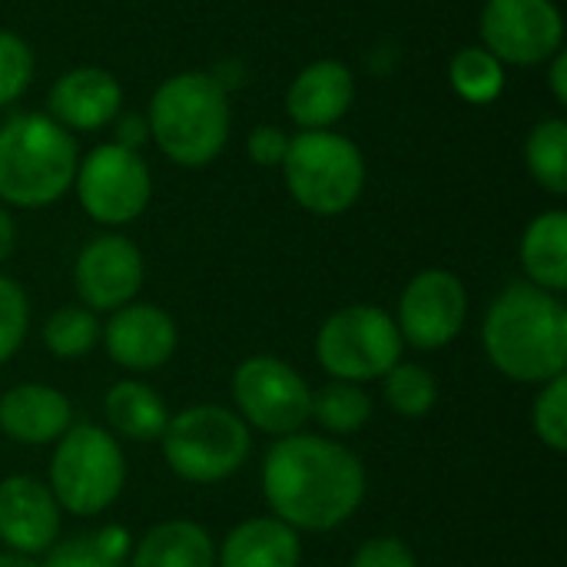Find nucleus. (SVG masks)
<instances>
[{
  "label": "nucleus",
  "mask_w": 567,
  "mask_h": 567,
  "mask_svg": "<svg viewBox=\"0 0 567 567\" xmlns=\"http://www.w3.org/2000/svg\"><path fill=\"white\" fill-rule=\"evenodd\" d=\"M262 495L296 532H332L365 498V468L355 452L322 435H286L262 462Z\"/></svg>",
  "instance_id": "f257e3e1"
},
{
  "label": "nucleus",
  "mask_w": 567,
  "mask_h": 567,
  "mask_svg": "<svg viewBox=\"0 0 567 567\" xmlns=\"http://www.w3.org/2000/svg\"><path fill=\"white\" fill-rule=\"evenodd\" d=\"M482 342L502 375L525 385H545L567 369L565 302L532 282H512L488 306Z\"/></svg>",
  "instance_id": "f03ea898"
},
{
  "label": "nucleus",
  "mask_w": 567,
  "mask_h": 567,
  "mask_svg": "<svg viewBox=\"0 0 567 567\" xmlns=\"http://www.w3.org/2000/svg\"><path fill=\"white\" fill-rule=\"evenodd\" d=\"M76 176V143L50 116L20 113L0 126V199L10 206H50Z\"/></svg>",
  "instance_id": "7ed1b4c3"
},
{
  "label": "nucleus",
  "mask_w": 567,
  "mask_h": 567,
  "mask_svg": "<svg viewBox=\"0 0 567 567\" xmlns=\"http://www.w3.org/2000/svg\"><path fill=\"white\" fill-rule=\"evenodd\" d=\"M150 133L179 166H206L229 136V103L209 73L169 76L150 103Z\"/></svg>",
  "instance_id": "20e7f679"
},
{
  "label": "nucleus",
  "mask_w": 567,
  "mask_h": 567,
  "mask_svg": "<svg viewBox=\"0 0 567 567\" xmlns=\"http://www.w3.org/2000/svg\"><path fill=\"white\" fill-rule=\"evenodd\" d=\"M166 465L193 485H216L233 478L249 452V425L223 405H189L166 422L159 435Z\"/></svg>",
  "instance_id": "39448f33"
},
{
  "label": "nucleus",
  "mask_w": 567,
  "mask_h": 567,
  "mask_svg": "<svg viewBox=\"0 0 567 567\" xmlns=\"http://www.w3.org/2000/svg\"><path fill=\"white\" fill-rule=\"evenodd\" d=\"M126 482V458L116 442L100 425H70L56 439L50 462V492L60 512L90 518L106 512Z\"/></svg>",
  "instance_id": "423d86ee"
},
{
  "label": "nucleus",
  "mask_w": 567,
  "mask_h": 567,
  "mask_svg": "<svg viewBox=\"0 0 567 567\" xmlns=\"http://www.w3.org/2000/svg\"><path fill=\"white\" fill-rule=\"evenodd\" d=\"M282 169L292 199L316 216L346 213L365 186L359 146L329 130H302L292 136Z\"/></svg>",
  "instance_id": "0eeeda50"
},
{
  "label": "nucleus",
  "mask_w": 567,
  "mask_h": 567,
  "mask_svg": "<svg viewBox=\"0 0 567 567\" xmlns=\"http://www.w3.org/2000/svg\"><path fill=\"white\" fill-rule=\"evenodd\" d=\"M402 336L395 319L379 306H346L332 312L316 336L319 365L339 382H372L402 362Z\"/></svg>",
  "instance_id": "6e6552de"
},
{
  "label": "nucleus",
  "mask_w": 567,
  "mask_h": 567,
  "mask_svg": "<svg viewBox=\"0 0 567 567\" xmlns=\"http://www.w3.org/2000/svg\"><path fill=\"white\" fill-rule=\"evenodd\" d=\"M233 402L239 419L266 435H296L309 422L312 389L276 355H252L233 375Z\"/></svg>",
  "instance_id": "1a4fd4ad"
},
{
  "label": "nucleus",
  "mask_w": 567,
  "mask_h": 567,
  "mask_svg": "<svg viewBox=\"0 0 567 567\" xmlns=\"http://www.w3.org/2000/svg\"><path fill=\"white\" fill-rule=\"evenodd\" d=\"M76 196L80 206L90 213V219L103 226H123L133 223L153 193L150 169L136 156V150L106 143L96 146L83 163H76Z\"/></svg>",
  "instance_id": "9d476101"
},
{
  "label": "nucleus",
  "mask_w": 567,
  "mask_h": 567,
  "mask_svg": "<svg viewBox=\"0 0 567 567\" xmlns=\"http://www.w3.org/2000/svg\"><path fill=\"white\" fill-rule=\"evenodd\" d=\"M468 319V292L462 279L449 269L419 272L399 299V336L402 342L435 352L445 349Z\"/></svg>",
  "instance_id": "9b49d317"
},
{
  "label": "nucleus",
  "mask_w": 567,
  "mask_h": 567,
  "mask_svg": "<svg viewBox=\"0 0 567 567\" xmlns=\"http://www.w3.org/2000/svg\"><path fill=\"white\" fill-rule=\"evenodd\" d=\"M561 13L551 0H488L482 13L485 50L505 63L532 66L561 50Z\"/></svg>",
  "instance_id": "f8f14e48"
},
{
  "label": "nucleus",
  "mask_w": 567,
  "mask_h": 567,
  "mask_svg": "<svg viewBox=\"0 0 567 567\" xmlns=\"http://www.w3.org/2000/svg\"><path fill=\"white\" fill-rule=\"evenodd\" d=\"M73 286L86 309L116 312L143 289V256L126 236H96L76 256Z\"/></svg>",
  "instance_id": "ddd939ff"
},
{
  "label": "nucleus",
  "mask_w": 567,
  "mask_h": 567,
  "mask_svg": "<svg viewBox=\"0 0 567 567\" xmlns=\"http://www.w3.org/2000/svg\"><path fill=\"white\" fill-rule=\"evenodd\" d=\"M60 538V505L40 478L10 475L0 482V542L20 555H43Z\"/></svg>",
  "instance_id": "4468645a"
},
{
  "label": "nucleus",
  "mask_w": 567,
  "mask_h": 567,
  "mask_svg": "<svg viewBox=\"0 0 567 567\" xmlns=\"http://www.w3.org/2000/svg\"><path fill=\"white\" fill-rule=\"evenodd\" d=\"M106 355L130 372H153L166 365L176 352V322L159 306L130 302L110 316L103 326Z\"/></svg>",
  "instance_id": "2eb2a0df"
},
{
  "label": "nucleus",
  "mask_w": 567,
  "mask_h": 567,
  "mask_svg": "<svg viewBox=\"0 0 567 567\" xmlns=\"http://www.w3.org/2000/svg\"><path fill=\"white\" fill-rule=\"evenodd\" d=\"M70 425L73 405L53 385L23 382L0 395V429L20 445H50Z\"/></svg>",
  "instance_id": "dca6fc26"
},
{
  "label": "nucleus",
  "mask_w": 567,
  "mask_h": 567,
  "mask_svg": "<svg viewBox=\"0 0 567 567\" xmlns=\"http://www.w3.org/2000/svg\"><path fill=\"white\" fill-rule=\"evenodd\" d=\"M123 90L116 76L100 66H80L63 73L50 90V113L70 130H100L116 120Z\"/></svg>",
  "instance_id": "f3484780"
},
{
  "label": "nucleus",
  "mask_w": 567,
  "mask_h": 567,
  "mask_svg": "<svg viewBox=\"0 0 567 567\" xmlns=\"http://www.w3.org/2000/svg\"><path fill=\"white\" fill-rule=\"evenodd\" d=\"M352 96H355V83L349 66L339 60H319L292 80L286 103H289V116L302 130H326L346 116Z\"/></svg>",
  "instance_id": "a211bd4d"
},
{
  "label": "nucleus",
  "mask_w": 567,
  "mask_h": 567,
  "mask_svg": "<svg viewBox=\"0 0 567 567\" xmlns=\"http://www.w3.org/2000/svg\"><path fill=\"white\" fill-rule=\"evenodd\" d=\"M302 542L299 532L279 518H249L236 525L223 551H216L219 567H299Z\"/></svg>",
  "instance_id": "6ab92c4d"
},
{
  "label": "nucleus",
  "mask_w": 567,
  "mask_h": 567,
  "mask_svg": "<svg viewBox=\"0 0 567 567\" xmlns=\"http://www.w3.org/2000/svg\"><path fill=\"white\" fill-rule=\"evenodd\" d=\"M130 567H216V545L196 522H163L136 542Z\"/></svg>",
  "instance_id": "aec40b11"
},
{
  "label": "nucleus",
  "mask_w": 567,
  "mask_h": 567,
  "mask_svg": "<svg viewBox=\"0 0 567 567\" xmlns=\"http://www.w3.org/2000/svg\"><path fill=\"white\" fill-rule=\"evenodd\" d=\"M103 415L110 425V435H120L126 442H159L166 432L169 412L159 392H153L146 382H116L103 399Z\"/></svg>",
  "instance_id": "412c9836"
},
{
  "label": "nucleus",
  "mask_w": 567,
  "mask_h": 567,
  "mask_svg": "<svg viewBox=\"0 0 567 567\" xmlns=\"http://www.w3.org/2000/svg\"><path fill=\"white\" fill-rule=\"evenodd\" d=\"M522 266L532 286L548 292L567 289V216L561 209L542 213L532 219L522 239Z\"/></svg>",
  "instance_id": "4be33fe9"
},
{
  "label": "nucleus",
  "mask_w": 567,
  "mask_h": 567,
  "mask_svg": "<svg viewBox=\"0 0 567 567\" xmlns=\"http://www.w3.org/2000/svg\"><path fill=\"white\" fill-rule=\"evenodd\" d=\"M309 419H316L332 435H352L372 419V399L355 382H329L312 392Z\"/></svg>",
  "instance_id": "5701e85b"
},
{
  "label": "nucleus",
  "mask_w": 567,
  "mask_h": 567,
  "mask_svg": "<svg viewBox=\"0 0 567 567\" xmlns=\"http://www.w3.org/2000/svg\"><path fill=\"white\" fill-rule=\"evenodd\" d=\"M525 159L532 176L555 196L567 193V123L565 120H545L532 130Z\"/></svg>",
  "instance_id": "b1692460"
},
{
  "label": "nucleus",
  "mask_w": 567,
  "mask_h": 567,
  "mask_svg": "<svg viewBox=\"0 0 567 567\" xmlns=\"http://www.w3.org/2000/svg\"><path fill=\"white\" fill-rule=\"evenodd\" d=\"M382 379H385V402L402 419H422L439 402V382L419 362H399Z\"/></svg>",
  "instance_id": "393cba45"
},
{
  "label": "nucleus",
  "mask_w": 567,
  "mask_h": 567,
  "mask_svg": "<svg viewBox=\"0 0 567 567\" xmlns=\"http://www.w3.org/2000/svg\"><path fill=\"white\" fill-rule=\"evenodd\" d=\"M452 86L458 96H465L468 103H492L502 86H505V70L502 60L492 56L485 47H465L452 56L449 66Z\"/></svg>",
  "instance_id": "a878e982"
},
{
  "label": "nucleus",
  "mask_w": 567,
  "mask_h": 567,
  "mask_svg": "<svg viewBox=\"0 0 567 567\" xmlns=\"http://www.w3.org/2000/svg\"><path fill=\"white\" fill-rule=\"evenodd\" d=\"M103 326L86 306H63L43 322V346L56 359H80L100 342Z\"/></svg>",
  "instance_id": "bb28decb"
},
{
  "label": "nucleus",
  "mask_w": 567,
  "mask_h": 567,
  "mask_svg": "<svg viewBox=\"0 0 567 567\" xmlns=\"http://www.w3.org/2000/svg\"><path fill=\"white\" fill-rule=\"evenodd\" d=\"M532 425L535 435L551 449V452H567V375H558L542 385L535 409H532Z\"/></svg>",
  "instance_id": "cd10ccee"
},
{
  "label": "nucleus",
  "mask_w": 567,
  "mask_h": 567,
  "mask_svg": "<svg viewBox=\"0 0 567 567\" xmlns=\"http://www.w3.org/2000/svg\"><path fill=\"white\" fill-rule=\"evenodd\" d=\"M27 329H30V302H27V292L0 276V362H7L27 339Z\"/></svg>",
  "instance_id": "c85d7f7f"
},
{
  "label": "nucleus",
  "mask_w": 567,
  "mask_h": 567,
  "mask_svg": "<svg viewBox=\"0 0 567 567\" xmlns=\"http://www.w3.org/2000/svg\"><path fill=\"white\" fill-rule=\"evenodd\" d=\"M30 76H33L30 47L20 37L0 30V106L13 103L30 86Z\"/></svg>",
  "instance_id": "c756f323"
},
{
  "label": "nucleus",
  "mask_w": 567,
  "mask_h": 567,
  "mask_svg": "<svg viewBox=\"0 0 567 567\" xmlns=\"http://www.w3.org/2000/svg\"><path fill=\"white\" fill-rule=\"evenodd\" d=\"M40 567H123V561L103 555L90 535H80V538H70V542H60L47 551V561Z\"/></svg>",
  "instance_id": "7c9ffc66"
},
{
  "label": "nucleus",
  "mask_w": 567,
  "mask_h": 567,
  "mask_svg": "<svg viewBox=\"0 0 567 567\" xmlns=\"http://www.w3.org/2000/svg\"><path fill=\"white\" fill-rule=\"evenodd\" d=\"M352 567H419L415 565V555L412 548L402 542V538H392V535H379V538H369L359 545Z\"/></svg>",
  "instance_id": "2f4dec72"
},
{
  "label": "nucleus",
  "mask_w": 567,
  "mask_h": 567,
  "mask_svg": "<svg viewBox=\"0 0 567 567\" xmlns=\"http://www.w3.org/2000/svg\"><path fill=\"white\" fill-rule=\"evenodd\" d=\"M286 150H289V140H286L276 126H259V130L249 136V156H252L259 166H282Z\"/></svg>",
  "instance_id": "473e14b6"
},
{
  "label": "nucleus",
  "mask_w": 567,
  "mask_h": 567,
  "mask_svg": "<svg viewBox=\"0 0 567 567\" xmlns=\"http://www.w3.org/2000/svg\"><path fill=\"white\" fill-rule=\"evenodd\" d=\"M90 538H93V545H96L103 555H110V558H116V561H126V555L133 551L130 532H126V528H116V525H106V528H100V532L90 535Z\"/></svg>",
  "instance_id": "72a5a7b5"
},
{
  "label": "nucleus",
  "mask_w": 567,
  "mask_h": 567,
  "mask_svg": "<svg viewBox=\"0 0 567 567\" xmlns=\"http://www.w3.org/2000/svg\"><path fill=\"white\" fill-rule=\"evenodd\" d=\"M551 90L558 103H567V56L561 50L555 53V63H551Z\"/></svg>",
  "instance_id": "f704fd0d"
},
{
  "label": "nucleus",
  "mask_w": 567,
  "mask_h": 567,
  "mask_svg": "<svg viewBox=\"0 0 567 567\" xmlns=\"http://www.w3.org/2000/svg\"><path fill=\"white\" fill-rule=\"evenodd\" d=\"M13 243H17V226H13L10 213L0 209V262L13 252Z\"/></svg>",
  "instance_id": "c9c22d12"
},
{
  "label": "nucleus",
  "mask_w": 567,
  "mask_h": 567,
  "mask_svg": "<svg viewBox=\"0 0 567 567\" xmlns=\"http://www.w3.org/2000/svg\"><path fill=\"white\" fill-rule=\"evenodd\" d=\"M0 567H40L30 555H20V551H3L0 555Z\"/></svg>",
  "instance_id": "e433bc0d"
}]
</instances>
